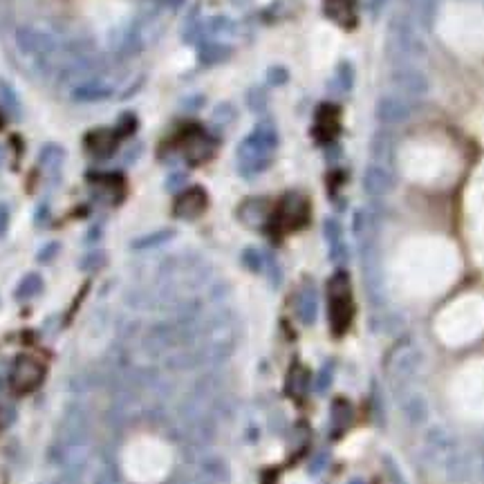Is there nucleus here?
Wrapping results in <instances>:
<instances>
[{"instance_id": "obj_1", "label": "nucleus", "mask_w": 484, "mask_h": 484, "mask_svg": "<svg viewBox=\"0 0 484 484\" xmlns=\"http://www.w3.org/2000/svg\"><path fill=\"white\" fill-rule=\"evenodd\" d=\"M444 41L464 54H484V16L476 7L446 9L439 23Z\"/></svg>"}, {"instance_id": "obj_2", "label": "nucleus", "mask_w": 484, "mask_h": 484, "mask_svg": "<svg viewBox=\"0 0 484 484\" xmlns=\"http://www.w3.org/2000/svg\"><path fill=\"white\" fill-rule=\"evenodd\" d=\"M352 318V296H350V281L348 276L339 272L330 281V323L332 330L341 335L346 332Z\"/></svg>"}, {"instance_id": "obj_3", "label": "nucleus", "mask_w": 484, "mask_h": 484, "mask_svg": "<svg viewBox=\"0 0 484 484\" xmlns=\"http://www.w3.org/2000/svg\"><path fill=\"white\" fill-rule=\"evenodd\" d=\"M422 363H424V357H422V352H419V348L413 346V343H402L399 348L393 350V357L386 363V368H388L390 381L402 388L404 383L415 379L419 368H422Z\"/></svg>"}, {"instance_id": "obj_4", "label": "nucleus", "mask_w": 484, "mask_h": 484, "mask_svg": "<svg viewBox=\"0 0 484 484\" xmlns=\"http://www.w3.org/2000/svg\"><path fill=\"white\" fill-rule=\"evenodd\" d=\"M43 365L31 357H20L12 368V388L16 393H29L43 381Z\"/></svg>"}, {"instance_id": "obj_5", "label": "nucleus", "mask_w": 484, "mask_h": 484, "mask_svg": "<svg viewBox=\"0 0 484 484\" xmlns=\"http://www.w3.org/2000/svg\"><path fill=\"white\" fill-rule=\"evenodd\" d=\"M207 209V196L202 189H189L184 191L175 202V215L184 220H193Z\"/></svg>"}, {"instance_id": "obj_6", "label": "nucleus", "mask_w": 484, "mask_h": 484, "mask_svg": "<svg viewBox=\"0 0 484 484\" xmlns=\"http://www.w3.org/2000/svg\"><path fill=\"white\" fill-rule=\"evenodd\" d=\"M363 189L365 193H370V196H386V193H390L393 189L390 170L381 164H370L365 168V175H363Z\"/></svg>"}, {"instance_id": "obj_7", "label": "nucleus", "mask_w": 484, "mask_h": 484, "mask_svg": "<svg viewBox=\"0 0 484 484\" xmlns=\"http://www.w3.org/2000/svg\"><path fill=\"white\" fill-rule=\"evenodd\" d=\"M110 94H112V85H108L103 81H83L72 90V99L83 101V103H92V101L108 99Z\"/></svg>"}, {"instance_id": "obj_8", "label": "nucleus", "mask_w": 484, "mask_h": 484, "mask_svg": "<svg viewBox=\"0 0 484 484\" xmlns=\"http://www.w3.org/2000/svg\"><path fill=\"white\" fill-rule=\"evenodd\" d=\"M85 146H88V150L92 155L108 157L117 146V135L112 131H108V128H101V131H94V133L88 135V139H85Z\"/></svg>"}, {"instance_id": "obj_9", "label": "nucleus", "mask_w": 484, "mask_h": 484, "mask_svg": "<svg viewBox=\"0 0 484 484\" xmlns=\"http://www.w3.org/2000/svg\"><path fill=\"white\" fill-rule=\"evenodd\" d=\"M90 484H122L119 467H117V462L110 455L99 460V464H96V469L92 473Z\"/></svg>"}, {"instance_id": "obj_10", "label": "nucleus", "mask_w": 484, "mask_h": 484, "mask_svg": "<svg viewBox=\"0 0 484 484\" xmlns=\"http://www.w3.org/2000/svg\"><path fill=\"white\" fill-rule=\"evenodd\" d=\"M296 311H298V318L303 321L305 325H311V323L316 321V314H318V298H316L314 289H305V292H300Z\"/></svg>"}, {"instance_id": "obj_11", "label": "nucleus", "mask_w": 484, "mask_h": 484, "mask_svg": "<svg viewBox=\"0 0 484 484\" xmlns=\"http://www.w3.org/2000/svg\"><path fill=\"white\" fill-rule=\"evenodd\" d=\"M240 220L249 227H261L267 220V204L263 200H249L240 207Z\"/></svg>"}, {"instance_id": "obj_12", "label": "nucleus", "mask_w": 484, "mask_h": 484, "mask_svg": "<svg viewBox=\"0 0 484 484\" xmlns=\"http://www.w3.org/2000/svg\"><path fill=\"white\" fill-rule=\"evenodd\" d=\"M404 415L411 419V422L419 424V422H426L428 417V404L422 395H411L408 399L404 402Z\"/></svg>"}, {"instance_id": "obj_13", "label": "nucleus", "mask_w": 484, "mask_h": 484, "mask_svg": "<svg viewBox=\"0 0 484 484\" xmlns=\"http://www.w3.org/2000/svg\"><path fill=\"white\" fill-rule=\"evenodd\" d=\"M63 159H66V150L57 144L45 146L41 153V164L45 166V170H50V173H59L63 166Z\"/></svg>"}, {"instance_id": "obj_14", "label": "nucleus", "mask_w": 484, "mask_h": 484, "mask_svg": "<svg viewBox=\"0 0 484 484\" xmlns=\"http://www.w3.org/2000/svg\"><path fill=\"white\" fill-rule=\"evenodd\" d=\"M43 292V278L38 274H27L23 281L18 283L16 287V298L18 300H29V298H34Z\"/></svg>"}, {"instance_id": "obj_15", "label": "nucleus", "mask_w": 484, "mask_h": 484, "mask_svg": "<svg viewBox=\"0 0 484 484\" xmlns=\"http://www.w3.org/2000/svg\"><path fill=\"white\" fill-rule=\"evenodd\" d=\"M376 115L381 117L383 122H402L404 117L408 115V110L404 108L402 101H397V99H383L379 105H376Z\"/></svg>"}, {"instance_id": "obj_16", "label": "nucleus", "mask_w": 484, "mask_h": 484, "mask_svg": "<svg viewBox=\"0 0 484 484\" xmlns=\"http://www.w3.org/2000/svg\"><path fill=\"white\" fill-rule=\"evenodd\" d=\"M170 238H173V231H159V233H150V235H146V238L135 240L133 247H135V249H148V247H157V244L166 242Z\"/></svg>"}, {"instance_id": "obj_17", "label": "nucleus", "mask_w": 484, "mask_h": 484, "mask_svg": "<svg viewBox=\"0 0 484 484\" xmlns=\"http://www.w3.org/2000/svg\"><path fill=\"white\" fill-rule=\"evenodd\" d=\"M383 467H386V473H388V478H390L393 484H408L406 478H404V473L399 471V467H397L388 455L383 457Z\"/></svg>"}, {"instance_id": "obj_18", "label": "nucleus", "mask_w": 484, "mask_h": 484, "mask_svg": "<svg viewBox=\"0 0 484 484\" xmlns=\"http://www.w3.org/2000/svg\"><path fill=\"white\" fill-rule=\"evenodd\" d=\"M59 249H61V244L59 242H50V244H45L41 249V254H38V261L41 263H47V261H54V258H57V254H59Z\"/></svg>"}, {"instance_id": "obj_19", "label": "nucleus", "mask_w": 484, "mask_h": 484, "mask_svg": "<svg viewBox=\"0 0 484 484\" xmlns=\"http://www.w3.org/2000/svg\"><path fill=\"white\" fill-rule=\"evenodd\" d=\"M101 263H103V256L99 251H92L81 261V269H96Z\"/></svg>"}, {"instance_id": "obj_20", "label": "nucleus", "mask_w": 484, "mask_h": 484, "mask_svg": "<svg viewBox=\"0 0 484 484\" xmlns=\"http://www.w3.org/2000/svg\"><path fill=\"white\" fill-rule=\"evenodd\" d=\"M9 229V209H7V204H0V238L7 233Z\"/></svg>"}]
</instances>
